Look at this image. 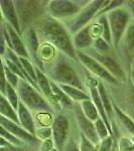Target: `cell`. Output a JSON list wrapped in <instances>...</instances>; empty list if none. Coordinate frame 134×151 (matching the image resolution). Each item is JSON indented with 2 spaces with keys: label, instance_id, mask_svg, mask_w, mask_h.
I'll return each instance as SVG.
<instances>
[{
  "label": "cell",
  "instance_id": "cell-1",
  "mask_svg": "<svg viewBox=\"0 0 134 151\" xmlns=\"http://www.w3.org/2000/svg\"><path fill=\"white\" fill-rule=\"evenodd\" d=\"M40 42H47L55 47L60 52L79 62L77 50L73 43V35L66 27L64 22L45 15L35 25Z\"/></svg>",
  "mask_w": 134,
  "mask_h": 151
},
{
  "label": "cell",
  "instance_id": "cell-2",
  "mask_svg": "<svg viewBox=\"0 0 134 151\" xmlns=\"http://www.w3.org/2000/svg\"><path fill=\"white\" fill-rule=\"evenodd\" d=\"M81 68H83V65L80 62H75L74 60L58 52L55 60L45 65V73L50 81L58 85L76 87L89 93L86 82L81 76Z\"/></svg>",
  "mask_w": 134,
  "mask_h": 151
},
{
  "label": "cell",
  "instance_id": "cell-3",
  "mask_svg": "<svg viewBox=\"0 0 134 151\" xmlns=\"http://www.w3.org/2000/svg\"><path fill=\"white\" fill-rule=\"evenodd\" d=\"M17 12L21 32L35 26L43 16L48 14V1L35 0H16L14 1Z\"/></svg>",
  "mask_w": 134,
  "mask_h": 151
},
{
  "label": "cell",
  "instance_id": "cell-4",
  "mask_svg": "<svg viewBox=\"0 0 134 151\" xmlns=\"http://www.w3.org/2000/svg\"><path fill=\"white\" fill-rule=\"evenodd\" d=\"M16 90H17L20 101L32 113L33 112L35 113H40V112L55 113V112L50 102L43 97V95L33 86H31L28 82L20 80Z\"/></svg>",
  "mask_w": 134,
  "mask_h": 151
},
{
  "label": "cell",
  "instance_id": "cell-5",
  "mask_svg": "<svg viewBox=\"0 0 134 151\" xmlns=\"http://www.w3.org/2000/svg\"><path fill=\"white\" fill-rule=\"evenodd\" d=\"M105 84V83H104ZM112 101L134 121V86L130 78L118 86L105 85Z\"/></svg>",
  "mask_w": 134,
  "mask_h": 151
},
{
  "label": "cell",
  "instance_id": "cell-6",
  "mask_svg": "<svg viewBox=\"0 0 134 151\" xmlns=\"http://www.w3.org/2000/svg\"><path fill=\"white\" fill-rule=\"evenodd\" d=\"M107 1H105V0L89 1V3L83 7L82 10L75 17L71 18L67 21H64V24L68 28V30L70 31L71 35H74L75 33H77L81 29L89 26L92 23L93 19L97 17V14L99 13V11L106 5Z\"/></svg>",
  "mask_w": 134,
  "mask_h": 151
},
{
  "label": "cell",
  "instance_id": "cell-7",
  "mask_svg": "<svg viewBox=\"0 0 134 151\" xmlns=\"http://www.w3.org/2000/svg\"><path fill=\"white\" fill-rule=\"evenodd\" d=\"M106 15L108 17V21L111 28L112 47L115 50V52H117L124 33H125L129 23L132 20V17H131L130 13H129L125 5L109 12Z\"/></svg>",
  "mask_w": 134,
  "mask_h": 151
},
{
  "label": "cell",
  "instance_id": "cell-8",
  "mask_svg": "<svg viewBox=\"0 0 134 151\" xmlns=\"http://www.w3.org/2000/svg\"><path fill=\"white\" fill-rule=\"evenodd\" d=\"M89 1L72 0H50L48 5V15L60 21H67L75 17Z\"/></svg>",
  "mask_w": 134,
  "mask_h": 151
},
{
  "label": "cell",
  "instance_id": "cell-9",
  "mask_svg": "<svg viewBox=\"0 0 134 151\" xmlns=\"http://www.w3.org/2000/svg\"><path fill=\"white\" fill-rule=\"evenodd\" d=\"M85 52L88 53L90 57L95 58L98 63H100V64L103 65L112 76H114L119 82L126 83L128 81L129 75L125 70V69L123 68L120 60H119L116 52H114L112 53H108V55H104V53H99L98 52H96L93 47H91V48H89V50H85Z\"/></svg>",
  "mask_w": 134,
  "mask_h": 151
},
{
  "label": "cell",
  "instance_id": "cell-10",
  "mask_svg": "<svg viewBox=\"0 0 134 151\" xmlns=\"http://www.w3.org/2000/svg\"><path fill=\"white\" fill-rule=\"evenodd\" d=\"M116 53L123 68L129 75L134 63V19L129 23Z\"/></svg>",
  "mask_w": 134,
  "mask_h": 151
},
{
  "label": "cell",
  "instance_id": "cell-11",
  "mask_svg": "<svg viewBox=\"0 0 134 151\" xmlns=\"http://www.w3.org/2000/svg\"><path fill=\"white\" fill-rule=\"evenodd\" d=\"M77 57L80 64L86 69L88 72H90L95 77H98V80H101L103 83H106V85H113L118 86L121 84L114 76H112L100 63L97 62L95 58L90 57L88 53L82 50H77Z\"/></svg>",
  "mask_w": 134,
  "mask_h": 151
},
{
  "label": "cell",
  "instance_id": "cell-12",
  "mask_svg": "<svg viewBox=\"0 0 134 151\" xmlns=\"http://www.w3.org/2000/svg\"><path fill=\"white\" fill-rule=\"evenodd\" d=\"M53 139L58 151H64L68 140L70 139L71 121L67 113L58 112L55 114L52 125Z\"/></svg>",
  "mask_w": 134,
  "mask_h": 151
},
{
  "label": "cell",
  "instance_id": "cell-13",
  "mask_svg": "<svg viewBox=\"0 0 134 151\" xmlns=\"http://www.w3.org/2000/svg\"><path fill=\"white\" fill-rule=\"evenodd\" d=\"M72 112L75 120H76L78 127L80 129V132L84 136H86L88 139L91 141L92 143H94L95 145H99L101 140H100L98 134H97L95 124L90 119H88L86 115L84 114V112L82 110L81 104L75 103Z\"/></svg>",
  "mask_w": 134,
  "mask_h": 151
},
{
  "label": "cell",
  "instance_id": "cell-14",
  "mask_svg": "<svg viewBox=\"0 0 134 151\" xmlns=\"http://www.w3.org/2000/svg\"><path fill=\"white\" fill-rule=\"evenodd\" d=\"M22 38L24 40V43H25L26 50H27L29 53V57H30V60H32L33 64L37 68H40L43 72H45V65L41 62L40 53H38L40 52L41 42L35 26H32V27L28 28L26 31H24L22 33Z\"/></svg>",
  "mask_w": 134,
  "mask_h": 151
},
{
  "label": "cell",
  "instance_id": "cell-15",
  "mask_svg": "<svg viewBox=\"0 0 134 151\" xmlns=\"http://www.w3.org/2000/svg\"><path fill=\"white\" fill-rule=\"evenodd\" d=\"M0 124H1V127L5 128L7 131H9L14 136H16L20 140H22L28 146H30L32 148H40L41 141L38 140L35 136L31 135L30 133L27 132L20 124L12 122V121L8 120V119L4 118L2 116L0 117Z\"/></svg>",
  "mask_w": 134,
  "mask_h": 151
},
{
  "label": "cell",
  "instance_id": "cell-16",
  "mask_svg": "<svg viewBox=\"0 0 134 151\" xmlns=\"http://www.w3.org/2000/svg\"><path fill=\"white\" fill-rule=\"evenodd\" d=\"M36 77H37L36 83H37L40 92L43 95V97L50 102V104L53 106V108L55 109V112L58 111V113L61 112L62 109L58 106L57 100H55V94H53V92L52 84H50V80L48 79L47 74H45V72H43L40 68L36 67Z\"/></svg>",
  "mask_w": 134,
  "mask_h": 151
},
{
  "label": "cell",
  "instance_id": "cell-17",
  "mask_svg": "<svg viewBox=\"0 0 134 151\" xmlns=\"http://www.w3.org/2000/svg\"><path fill=\"white\" fill-rule=\"evenodd\" d=\"M0 9H1L2 19L7 24H9L11 27L15 29L19 35H22L14 1H12V0H0Z\"/></svg>",
  "mask_w": 134,
  "mask_h": 151
},
{
  "label": "cell",
  "instance_id": "cell-18",
  "mask_svg": "<svg viewBox=\"0 0 134 151\" xmlns=\"http://www.w3.org/2000/svg\"><path fill=\"white\" fill-rule=\"evenodd\" d=\"M113 107L115 112V122L118 129L120 131L122 130L128 137H134V121L127 114L124 113L114 102Z\"/></svg>",
  "mask_w": 134,
  "mask_h": 151
},
{
  "label": "cell",
  "instance_id": "cell-19",
  "mask_svg": "<svg viewBox=\"0 0 134 151\" xmlns=\"http://www.w3.org/2000/svg\"><path fill=\"white\" fill-rule=\"evenodd\" d=\"M94 40H95L91 35V30H90V25L81 29L73 35V43H74L76 50L85 52V50L93 47Z\"/></svg>",
  "mask_w": 134,
  "mask_h": 151
},
{
  "label": "cell",
  "instance_id": "cell-20",
  "mask_svg": "<svg viewBox=\"0 0 134 151\" xmlns=\"http://www.w3.org/2000/svg\"><path fill=\"white\" fill-rule=\"evenodd\" d=\"M5 25L7 28V31H8V33H9V36H10L12 50H13L19 58H29V60H30V57H29V53L27 52V50H26L22 35H19L15 29L13 27H11V26L9 25V24H7L6 22H5Z\"/></svg>",
  "mask_w": 134,
  "mask_h": 151
},
{
  "label": "cell",
  "instance_id": "cell-21",
  "mask_svg": "<svg viewBox=\"0 0 134 151\" xmlns=\"http://www.w3.org/2000/svg\"><path fill=\"white\" fill-rule=\"evenodd\" d=\"M17 114H18V118H19L20 125L22 126V127L25 129L27 132L30 133L31 135L35 136V133H36L35 120V118H33L31 111L29 110L27 107H26L21 101H20L19 106H18Z\"/></svg>",
  "mask_w": 134,
  "mask_h": 151
},
{
  "label": "cell",
  "instance_id": "cell-22",
  "mask_svg": "<svg viewBox=\"0 0 134 151\" xmlns=\"http://www.w3.org/2000/svg\"><path fill=\"white\" fill-rule=\"evenodd\" d=\"M53 88V92L55 94V100H57L58 106L61 107V109H65V110H73V107H74L75 102L72 99L66 95V93L61 89V87L58 86L57 83L50 81Z\"/></svg>",
  "mask_w": 134,
  "mask_h": 151
},
{
  "label": "cell",
  "instance_id": "cell-23",
  "mask_svg": "<svg viewBox=\"0 0 134 151\" xmlns=\"http://www.w3.org/2000/svg\"><path fill=\"white\" fill-rule=\"evenodd\" d=\"M61 87V89L65 92L69 98H71L75 103H82L83 101L91 99L89 93L83 91L81 89H78L76 87L68 86V85H58Z\"/></svg>",
  "mask_w": 134,
  "mask_h": 151
},
{
  "label": "cell",
  "instance_id": "cell-24",
  "mask_svg": "<svg viewBox=\"0 0 134 151\" xmlns=\"http://www.w3.org/2000/svg\"><path fill=\"white\" fill-rule=\"evenodd\" d=\"M0 114H1L2 117L8 119V120L12 121V122L20 124L17 111L11 106V104L8 102L6 97L2 96V95L0 97Z\"/></svg>",
  "mask_w": 134,
  "mask_h": 151
},
{
  "label": "cell",
  "instance_id": "cell-25",
  "mask_svg": "<svg viewBox=\"0 0 134 151\" xmlns=\"http://www.w3.org/2000/svg\"><path fill=\"white\" fill-rule=\"evenodd\" d=\"M40 58L41 62L43 63V65H48L52 62L55 60V58H57L58 50L55 47H53L52 45L47 42H41L40 48Z\"/></svg>",
  "mask_w": 134,
  "mask_h": 151
},
{
  "label": "cell",
  "instance_id": "cell-26",
  "mask_svg": "<svg viewBox=\"0 0 134 151\" xmlns=\"http://www.w3.org/2000/svg\"><path fill=\"white\" fill-rule=\"evenodd\" d=\"M81 104L82 110L84 112V114L86 115L88 119L92 121V122H95L100 118V115L98 113V110H97L96 106H95L94 102L92 101V99L86 100V101H83Z\"/></svg>",
  "mask_w": 134,
  "mask_h": 151
},
{
  "label": "cell",
  "instance_id": "cell-27",
  "mask_svg": "<svg viewBox=\"0 0 134 151\" xmlns=\"http://www.w3.org/2000/svg\"><path fill=\"white\" fill-rule=\"evenodd\" d=\"M96 21L101 25V27H102V37H103L104 40H105L112 47V33H111L110 24H109L107 15L104 14V15L98 16V17L96 18Z\"/></svg>",
  "mask_w": 134,
  "mask_h": 151
},
{
  "label": "cell",
  "instance_id": "cell-28",
  "mask_svg": "<svg viewBox=\"0 0 134 151\" xmlns=\"http://www.w3.org/2000/svg\"><path fill=\"white\" fill-rule=\"evenodd\" d=\"M93 48L99 53H104V55H108V53H112L115 52V50L102 36L94 40Z\"/></svg>",
  "mask_w": 134,
  "mask_h": 151
},
{
  "label": "cell",
  "instance_id": "cell-29",
  "mask_svg": "<svg viewBox=\"0 0 134 151\" xmlns=\"http://www.w3.org/2000/svg\"><path fill=\"white\" fill-rule=\"evenodd\" d=\"M6 99L8 100V102L11 104V106L15 109L16 111L18 110V106L20 103V99H19L17 90L15 88H13L10 84L7 85L6 88V94H5Z\"/></svg>",
  "mask_w": 134,
  "mask_h": 151
},
{
  "label": "cell",
  "instance_id": "cell-30",
  "mask_svg": "<svg viewBox=\"0 0 134 151\" xmlns=\"http://www.w3.org/2000/svg\"><path fill=\"white\" fill-rule=\"evenodd\" d=\"M20 60H21V64H22L24 70H25V73L26 75L28 76V78L35 83H36V80H37V77H36V65L31 62L29 58H20Z\"/></svg>",
  "mask_w": 134,
  "mask_h": 151
},
{
  "label": "cell",
  "instance_id": "cell-31",
  "mask_svg": "<svg viewBox=\"0 0 134 151\" xmlns=\"http://www.w3.org/2000/svg\"><path fill=\"white\" fill-rule=\"evenodd\" d=\"M53 114V113H50V112L36 113V120L38 124H40V127H52L53 120H55Z\"/></svg>",
  "mask_w": 134,
  "mask_h": 151
},
{
  "label": "cell",
  "instance_id": "cell-32",
  "mask_svg": "<svg viewBox=\"0 0 134 151\" xmlns=\"http://www.w3.org/2000/svg\"><path fill=\"white\" fill-rule=\"evenodd\" d=\"M0 134H1V137L4 138L7 142L10 143L12 145L15 146H28L26 143H24L22 140H20L19 138H17L16 136H14L13 134H11L9 131H7L5 128L1 127L0 129Z\"/></svg>",
  "mask_w": 134,
  "mask_h": 151
},
{
  "label": "cell",
  "instance_id": "cell-33",
  "mask_svg": "<svg viewBox=\"0 0 134 151\" xmlns=\"http://www.w3.org/2000/svg\"><path fill=\"white\" fill-rule=\"evenodd\" d=\"M95 124V128H96V131H97V134H98L100 140H104L105 138H107L108 136H110V131H109L108 127H107V125L105 124L103 120H102V118L100 117L97 121H95L94 122Z\"/></svg>",
  "mask_w": 134,
  "mask_h": 151
},
{
  "label": "cell",
  "instance_id": "cell-34",
  "mask_svg": "<svg viewBox=\"0 0 134 151\" xmlns=\"http://www.w3.org/2000/svg\"><path fill=\"white\" fill-rule=\"evenodd\" d=\"M117 151H134V143L128 136H120L117 142Z\"/></svg>",
  "mask_w": 134,
  "mask_h": 151
},
{
  "label": "cell",
  "instance_id": "cell-35",
  "mask_svg": "<svg viewBox=\"0 0 134 151\" xmlns=\"http://www.w3.org/2000/svg\"><path fill=\"white\" fill-rule=\"evenodd\" d=\"M79 139H80V148H81V151H99V147H98L99 145H95L94 143H92L82 133H80Z\"/></svg>",
  "mask_w": 134,
  "mask_h": 151
},
{
  "label": "cell",
  "instance_id": "cell-36",
  "mask_svg": "<svg viewBox=\"0 0 134 151\" xmlns=\"http://www.w3.org/2000/svg\"><path fill=\"white\" fill-rule=\"evenodd\" d=\"M2 70H3V72L5 73V76H6V79H7L8 84H10L13 88L17 89L19 82H20V80H21L20 78H19L17 75L14 74V73H12L11 70L3 64V63H2Z\"/></svg>",
  "mask_w": 134,
  "mask_h": 151
},
{
  "label": "cell",
  "instance_id": "cell-37",
  "mask_svg": "<svg viewBox=\"0 0 134 151\" xmlns=\"http://www.w3.org/2000/svg\"><path fill=\"white\" fill-rule=\"evenodd\" d=\"M116 139L113 136H108L104 140H102L99 144V151H114L116 148Z\"/></svg>",
  "mask_w": 134,
  "mask_h": 151
},
{
  "label": "cell",
  "instance_id": "cell-38",
  "mask_svg": "<svg viewBox=\"0 0 134 151\" xmlns=\"http://www.w3.org/2000/svg\"><path fill=\"white\" fill-rule=\"evenodd\" d=\"M30 147V146H28ZM0 151H28L27 146H15L8 143L4 138L1 137L0 141Z\"/></svg>",
  "mask_w": 134,
  "mask_h": 151
},
{
  "label": "cell",
  "instance_id": "cell-39",
  "mask_svg": "<svg viewBox=\"0 0 134 151\" xmlns=\"http://www.w3.org/2000/svg\"><path fill=\"white\" fill-rule=\"evenodd\" d=\"M35 136L40 141H45L53 138V129L52 127H40L36 128Z\"/></svg>",
  "mask_w": 134,
  "mask_h": 151
},
{
  "label": "cell",
  "instance_id": "cell-40",
  "mask_svg": "<svg viewBox=\"0 0 134 151\" xmlns=\"http://www.w3.org/2000/svg\"><path fill=\"white\" fill-rule=\"evenodd\" d=\"M64 151H81L80 148V142H78L75 137H70L67 144L65 146Z\"/></svg>",
  "mask_w": 134,
  "mask_h": 151
},
{
  "label": "cell",
  "instance_id": "cell-41",
  "mask_svg": "<svg viewBox=\"0 0 134 151\" xmlns=\"http://www.w3.org/2000/svg\"><path fill=\"white\" fill-rule=\"evenodd\" d=\"M7 85H8V82H7L5 73H4L3 70H2V73H1V82H0V93H1L2 96H5Z\"/></svg>",
  "mask_w": 134,
  "mask_h": 151
},
{
  "label": "cell",
  "instance_id": "cell-42",
  "mask_svg": "<svg viewBox=\"0 0 134 151\" xmlns=\"http://www.w3.org/2000/svg\"><path fill=\"white\" fill-rule=\"evenodd\" d=\"M125 7L129 11L132 19H134V1H132V0H130V1H125Z\"/></svg>",
  "mask_w": 134,
  "mask_h": 151
},
{
  "label": "cell",
  "instance_id": "cell-43",
  "mask_svg": "<svg viewBox=\"0 0 134 151\" xmlns=\"http://www.w3.org/2000/svg\"><path fill=\"white\" fill-rule=\"evenodd\" d=\"M129 78H130L131 82H132L133 86H134V67H132V69L129 72Z\"/></svg>",
  "mask_w": 134,
  "mask_h": 151
},
{
  "label": "cell",
  "instance_id": "cell-44",
  "mask_svg": "<svg viewBox=\"0 0 134 151\" xmlns=\"http://www.w3.org/2000/svg\"><path fill=\"white\" fill-rule=\"evenodd\" d=\"M131 138V140H132V142L134 143V137H130Z\"/></svg>",
  "mask_w": 134,
  "mask_h": 151
},
{
  "label": "cell",
  "instance_id": "cell-45",
  "mask_svg": "<svg viewBox=\"0 0 134 151\" xmlns=\"http://www.w3.org/2000/svg\"><path fill=\"white\" fill-rule=\"evenodd\" d=\"M132 67H134V63H133V65H132Z\"/></svg>",
  "mask_w": 134,
  "mask_h": 151
}]
</instances>
